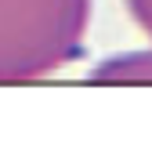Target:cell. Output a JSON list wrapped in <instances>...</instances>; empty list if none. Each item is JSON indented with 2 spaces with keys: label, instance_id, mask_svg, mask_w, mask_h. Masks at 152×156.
<instances>
[{
  "label": "cell",
  "instance_id": "cell-1",
  "mask_svg": "<svg viewBox=\"0 0 152 156\" xmlns=\"http://www.w3.org/2000/svg\"><path fill=\"white\" fill-rule=\"evenodd\" d=\"M91 0H0V83L47 76L83 51Z\"/></svg>",
  "mask_w": 152,
  "mask_h": 156
},
{
  "label": "cell",
  "instance_id": "cell-2",
  "mask_svg": "<svg viewBox=\"0 0 152 156\" xmlns=\"http://www.w3.org/2000/svg\"><path fill=\"white\" fill-rule=\"evenodd\" d=\"M91 80L98 83H152V51H130L102 62Z\"/></svg>",
  "mask_w": 152,
  "mask_h": 156
},
{
  "label": "cell",
  "instance_id": "cell-3",
  "mask_svg": "<svg viewBox=\"0 0 152 156\" xmlns=\"http://www.w3.org/2000/svg\"><path fill=\"white\" fill-rule=\"evenodd\" d=\"M123 4H127L130 18L138 22V29L152 40V0H123Z\"/></svg>",
  "mask_w": 152,
  "mask_h": 156
}]
</instances>
